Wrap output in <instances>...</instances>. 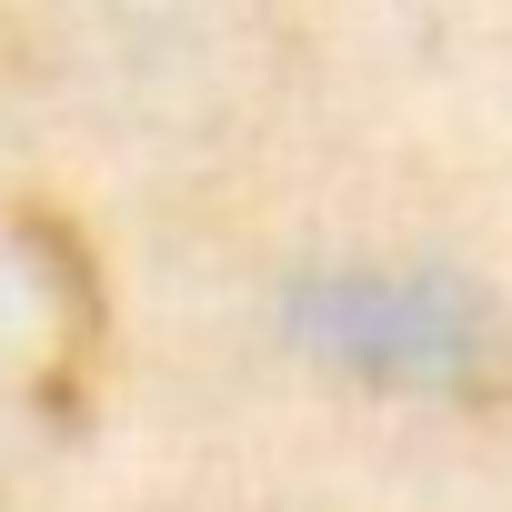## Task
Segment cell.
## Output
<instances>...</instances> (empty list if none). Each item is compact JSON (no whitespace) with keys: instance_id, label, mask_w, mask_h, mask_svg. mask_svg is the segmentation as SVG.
I'll return each instance as SVG.
<instances>
[{"instance_id":"cell-1","label":"cell","mask_w":512,"mask_h":512,"mask_svg":"<svg viewBox=\"0 0 512 512\" xmlns=\"http://www.w3.org/2000/svg\"><path fill=\"white\" fill-rule=\"evenodd\" d=\"M302 332H312V352H332L342 372H372V382H462L472 352H482L472 312L442 282H412V272L312 282L302 292Z\"/></svg>"}]
</instances>
